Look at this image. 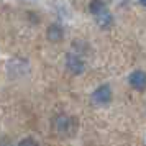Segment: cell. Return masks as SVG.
Instances as JSON below:
<instances>
[{"instance_id": "8992f818", "label": "cell", "mask_w": 146, "mask_h": 146, "mask_svg": "<svg viewBox=\"0 0 146 146\" xmlns=\"http://www.w3.org/2000/svg\"><path fill=\"white\" fill-rule=\"evenodd\" d=\"M89 8H90V13H92L94 17H99V15L108 12V8L105 7V3H104L102 0H92L90 5H89Z\"/></svg>"}, {"instance_id": "6da1fadb", "label": "cell", "mask_w": 146, "mask_h": 146, "mask_svg": "<svg viewBox=\"0 0 146 146\" xmlns=\"http://www.w3.org/2000/svg\"><path fill=\"white\" fill-rule=\"evenodd\" d=\"M92 102L99 107L108 105L112 102V89H110V86L104 84V86L97 87L92 94Z\"/></svg>"}, {"instance_id": "ba28073f", "label": "cell", "mask_w": 146, "mask_h": 146, "mask_svg": "<svg viewBox=\"0 0 146 146\" xmlns=\"http://www.w3.org/2000/svg\"><path fill=\"white\" fill-rule=\"evenodd\" d=\"M138 2L141 3V5H145V7H146V0H138Z\"/></svg>"}, {"instance_id": "277c9868", "label": "cell", "mask_w": 146, "mask_h": 146, "mask_svg": "<svg viewBox=\"0 0 146 146\" xmlns=\"http://www.w3.org/2000/svg\"><path fill=\"white\" fill-rule=\"evenodd\" d=\"M66 64H67V69L72 74H80L84 71V62H82V59H80L79 56H76V54H69V56H67Z\"/></svg>"}, {"instance_id": "7a4b0ae2", "label": "cell", "mask_w": 146, "mask_h": 146, "mask_svg": "<svg viewBox=\"0 0 146 146\" xmlns=\"http://www.w3.org/2000/svg\"><path fill=\"white\" fill-rule=\"evenodd\" d=\"M56 130L59 135H72L74 130H76V123H74V120L71 117H66V115H59L58 118H56Z\"/></svg>"}, {"instance_id": "52a82bcc", "label": "cell", "mask_w": 146, "mask_h": 146, "mask_svg": "<svg viewBox=\"0 0 146 146\" xmlns=\"http://www.w3.org/2000/svg\"><path fill=\"white\" fill-rule=\"evenodd\" d=\"M18 146H38V143H36L33 138H23L20 143H18Z\"/></svg>"}, {"instance_id": "3957f363", "label": "cell", "mask_w": 146, "mask_h": 146, "mask_svg": "<svg viewBox=\"0 0 146 146\" xmlns=\"http://www.w3.org/2000/svg\"><path fill=\"white\" fill-rule=\"evenodd\" d=\"M130 86L133 89H136V90H145L146 89V72L143 71H135V72L130 74Z\"/></svg>"}, {"instance_id": "5b68a950", "label": "cell", "mask_w": 146, "mask_h": 146, "mask_svg": "<svg viewBox=\"0 0 146 146\" xmlns=\"http://www.w3.org/2000/svg\"><path fill=\"white\" fill-rule=\"evenodd\" d=\"M46 36L49 41H53V43H59L61 40H62V36H64V31H62V28L59 27V25H51V27L48 28L46 31Z\"/></svg>"}]
</instances>
